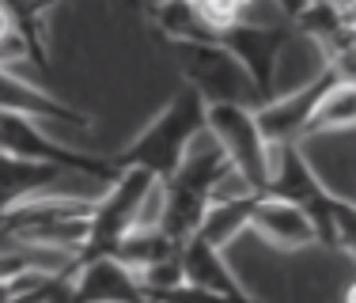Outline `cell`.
<instances>
[{"label": "cell", "instance_id": "obj_1", "mask_svg": "<svg viewBox=\"0 0 356 303\" xmlns=\"http://www.w3.org/2000/svg\"><path fill=\"white\" fill-rule=\"evenodd\" d=\"M91 201L95 197H72V193H35V197L12 205L0 213V235L12 239V247L49 250V254L80 258L91 231Z\"/></svg>", "mask_w": 356, "mask_h": 303}, {"label": "cell", "instance_id": "obj_2", "mask_svg": "<svg viewBox=\"0 0 356 303\" xmlns=\"http://www.w3.org/2000/svg\"><path fill=\"white\" fill-rule=\"evenodd\" d=\"M201 133H205V99L186 83L171 103L129 140V148L118 152L114 163L118 167H140L152 179L167 182Z\"/></svg>", "mask_w": 356, "mask_h": 303}, {"label": "cell", "instance_id": "obj_3", "mask_svg": "<svg viewBox=\"0 0 356 303\" xmlns=\"http://www.w3.org/2000/svg\"><path fill=\"white\" fill-rule=\"evenodd\" d=\"M205 129L227 156L232 171L254 193L269 190V174H273V145L266 140L254 106L247 103H209L205 106Z\"/></svg>", "mask_w": 356, "mask_h": 303}, {"label": "cell", "instance_id": "obj_4", "mask_svg": "<svg viewBox=\"0 0 356 303\" xmlns=\"http://www.w3.org/2000/svg\"><path fill=\"white\" fill-rule=\"evenodd\" d=\"M156 186L148 171L140 167H122L114 179L103 186L95 201H91V231H88V247L80 250L76 262L83 258H103V254H114L118 243L125 239L129 231H137V216H140V205L148 197V190Z\"/></svg>", "mask_w": 356, "mask_h": 303}, {"label": "cell", "instance_id": "obj_5", "mask_svg": "<svg viewBox=\"0 0 356 303\" xmlns=\"http://www.w3.org/2000/svg\"><path fill=\"white\" fill-rule=\"evenodd\" d=\"M175 49L182 54V72L186 83L209 103H247L258 106V91L247 80V72L239 69L232 54L220 42H175Z\"/></svg>", "mask_w": 356, "mask_h": 303}, {"label": "cell", "instance_id": "obj_6", "mask_svg": "<svg viewBox=\"0 0 356 303\" xmlns=\"http://www.w3.org/2000/svg\"><path fill=\"white\" fill-rule=\"evenodd\" d=\"M288 38H292V23H273V27L235 23V27L224 31L216 42L239 61V69L247 72V80L254 83L258 99H269L273 95L277 61H281V49H284Z\"/></svg>", "mask_w": 356, "mask_h": 303}, {"label": "cell", "instance_id": "obj_7", "mask_svg": "<svg viewBox=\"0 0 356 303\" xmlns=\"http://www.w3.org/2000/svg\"><path fill=\"white\" fill-rule=\"evenodd\" d=\"M258 235L266 247L281 250V254H300V250L318 247L315 224L292 201H281L273 193H254L247 208V235Z\"/></svg>", "mask_w": 356, "mask_h": 303}, {"label": "cell", "instance_id": "obj_8", "mask_svg": "<svg viewBox=\"0 0 356 303\" xmlns=\"http://www.w3.org/2000/svg\"><path fill=\"white\" fill-rule=\"evenodd\" d=\"M69 303H152L140 277L114 254L69 265Z\"/></svg>", "mask_w": 356, "mask_h": 303}, {"label": "cell", "instance_id": "obj_9", "mask_svg": "<svg viewBox=\"0 0 356 303\" xmlns=\"http://www.w3.org/2000/svg\"><path fill=\"white\" fill-rule=\"evenodd\" d=\"M334 76H318V80L303 83L296 91H281V95H269L254 106V117H258L261 133H266L269 145H303V133H307V122L315 114L318 95L330 88Z\"/></svg>", "mask_w": 356, "mask_h": 303}, {"label": "cell", "instance_id": "obj_10", "mask_svg": "<svg viewBox=\"0 0 356 303\" xmlns=\"http://www.w3.org/2000/svg\"><path fill=\"white\" fill-rule=\"evenodd\" d=\"M0 114H12V117H27V122L49 125V122H61V125H76V129H88V114H80L72 103L57 99L54 91H42L38 83L23 80L15 69H0Z\"/></svg>", "mask_w": 356, "mask_h": 303}, {"label": "cell", "instance_id": "obj_11", "mask_svg": "<svg viewBox=\"0 0 356 303\" xmlns=\"http://www.w3.org/2000/svg\"><path fill=\"white\" fill-rule=\"evenodd\" d=\"M178 265H182V273H186L190 284L213 292V296H220L224 303H261L247 284L239 281V273L232 269L227 250L209 247L205 239H197V235L178 247Z\"/></svg>", "mask_w": 356, "mask_h": 303}, {"label": "cell", "instance_id": "obj_12", "mask_svg": "<svg viewBox=\"0 0 356 303\" xmlns=\"http://www.w3.org/2000/svg\"><path fill=\"white\" fill-rule=\"evenodd\" d=\"M57 163H42V159H27V156H12L0 152V213H8L12 205L35 197V193L54 190V182L61 179Z\"/></svg>", "mask_w": 356, "mask_h": 303}, {"label": "cell", "instance_id": "obj_13", "mask_svg": "<svg viewBox=\"0 0 356 303\" xmlns=\"http://www.w3.org/2000/svg\"><path fill=\"white\" fill-rule=\"evenodd\" d=\"M356 129V83H341L330 80V88L318 95L315 114L307 122V133L303 140L311 137H334V133H353Z\"/></svg>", "mask_w": 356, "mask_h": 303}, {"label": "cell", "instance_id": "obj_14", "mask_svg": "<svg viewBox=\"0 0 356 303\" xmlns=\"http://www.w3.org/2000/svg\"><path fill=\"white\" fill-rule=\"evenodd\" d=\"M175 254H178V247L159 231V227H152V231H129L114 250V258L122 265H129L133 273H144L148 265L167 262V258H175Z\"/></svg>", "mask_w": 356, "mask_h": 303}, {"label": "cell", "instance_id": "obj_15", "mask_svg": "<svg viewBox=\"0 0 356 303\" xmlns=\"http://www.w3.org/2000/svg\"><path fill=\"white\" fill-rule=\"evenodd\" d=\"M8 303H69V269H61V273H27Z\"/></svg>", "mask_w": 356, "mask_h": 303}, {"label": "cell", "instance_id": "obj_16", "mask_svg": "<svg viewBox=\"0 0 356 303\" xmlns=\"http://www.w3.org/2000/svg\"><path fill=\"white\" fill-rule=\"evenodd\" d=\"M152 303H224V300L213 296V292H205V288H197V284H190V281H182L178 288L163 292V296H156Z\"/></svg>", "mask_w": 356, "mask_h": 303}, {"label": "cell", "instance_id": "obj_17", "mask_svg": "<svg viewBox=\"0 0 356 303\" xmlns=\"http://www.w3.org/2000/svg\"><path fill=\"white\" fill-rule=\"evenodd\" d=\"M19 27H23V23L15 19V12L4 4V0H0V38H8L12 31H19Z\"/></svg>", "mask_w": 356, "mask_h": 303}, {"label": "cell", "instance_id": "obj_18", "mask_svg": "<svg viewBox=\"0 0 356 303\" xmlns=\"http://www.w3.org/2000/svg\"><path fill=\"white\" fill-rule=\"evenodd\" d=\"M19 281H23V277H15V281H0V303H8V300H12V292L19 288Z\"/></svg>", "mask_w": 356, "mask_h": 303}, {"label": "cell", "instance_id": "obj_19", "mask_svg": "<svg viewBox=\"0 0 356 303\" xmlns=\"http://www.w3.org/2000/svg\"><path fill=\"white\" fill-rule=\"evenodd\" d=\"M341 303H356V277L349 284H345V292H341Z\"/></svg>", "mask_w": 356, "mask_h": 303}, {"label": "cell", "instance_id": "obj_20", "mask_svg": "<svg viewBox=\"0 0 356 303\" xmlns=\"http://www.w3.org/2000/svg\"><path fill=\"white\" fill-rule=\"evenodd\" d=\"M159 4H163V0H159ZM167 4H193V0H167Z\"/></svg>", "mask_w": 356, "mask_h": 303}]
</instances>
